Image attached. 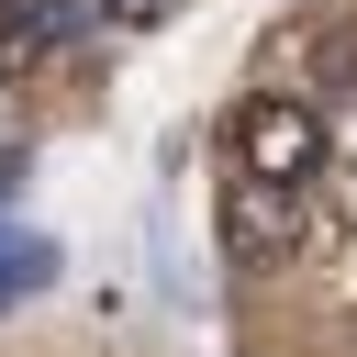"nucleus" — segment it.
I'll list each match as a JSON object with an SVG mask.
<instances>
[{
    "label": "nucleus",
    "mask_w": 357,
    "mask_h": 357,
    "mask_svg": "<svg viewBox=\"0 0 357 357\" xmlns=\"http://www.w3.org/2000/svg\"><path fill=\"white\" fill-rule=\"evenodd\" d=\"M212 234H223L234 268H279V257L301 245V178H257V167H234L223 201H212Z\"/></svg>",
    "instance_id": "obj_1"
},
{
    "label": "nucleus",
    "mask_w": 357,
    "mask_h": 357,
    "mask_svg": "<svg viewBox=\"0 0 357 357\" xmlns=\"http://www.w3.org/2000/svg\"><path fill=\"white\" fill-rule=\"evenodd\" d=\"M223 145H234V167H257V178H312L324 112H312V100H234Z\"/></svg>",
    "instance_id": "obj_2"
},
{
    "label": "nucleus",
    "mask_w": 357,
    "mask_h": 357,
    "mask_svg": "<svg viewBox=\"0 0 357 357\" xmlns=\"http://www.w3.org/2000/svg\"><path fill=\"white\" fill-rule=\"evenodd\" d=\"M100 11L89 0H0V78H33L45 56H67Z\"/></svg>",
    "instance_id": "obj_3"
},
{
    "label": "nucleus",
    "mask_w": 357,
    "mask_h": 357,
    "mask_svg": "<svg viewBox=\"0 0 357 357\" xmlns=\"http://www.w3.org/2000/svg\"><path fill=\"white\" fill-rule=\"evenodd\" d=\"M45 279H56V245H45V234H11V223H0V312H11V301H33Z\"/></svg>",
    "instance_id": "obj_4"
},
{
    "label": "nucleus",
    "mask_w": 357,
    "mask_h": 357,
    "mask_svg": "<svg viewBox=\"0 0 357 357\" xmlns=\"http://www.w3.org/2000/svg\"><path fill=\"white\" fill-rule=\"evenodd\" d=\"M89 11H100V22H123V33H145V22H167L178 0H89Z\"/></svg>",
    "instance_id": "obj_5"
},
{
    "label": "nucleus",
    "mask_w": 357,
    "mask_h": 357,
    "mask_svg": "<svg viewBox=\"0 0 357 357\" xmlns=\"http://www.w3.org/2000/svg\"><path fill=\"white\" fill-rule=\"evenodd\" d=\"M22 167H33V156H22V145H0V212L22 201Z\"/></svg>",
    "instance_id": "obj_6"
}]
</instances>
